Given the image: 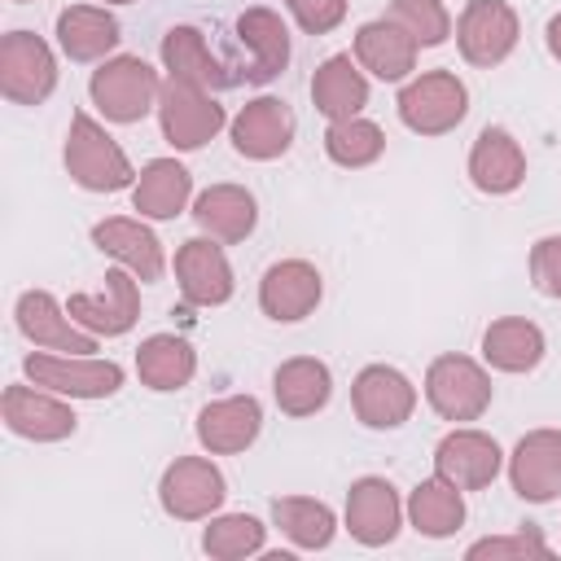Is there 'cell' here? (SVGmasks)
<instances>
[{
	"mask_svg": "<svg viewBox=\"0 0 561 561\" xmlns=\"http://www.w3.org/2000/svg\"><path fill=\"white\" fill-rule=\"evenodd\" d=\"M237 44L245 53V66H241L245 83H267L289 66V26L267 4H254L237 18Z\"/></svg>",
	"mask_w": 561,
	"mask_h": 561,
	"instance_id": "cell-20",
	"label": "cell"
},
{
	"mask_svg": "<svg viewBox=\"0 0 561 561\" xmlns=\"http://www.w3.org/2000/svg\"><path fill=\"white\" fill-rule=\"evenodd\" d=\"M508 482L526 504H552L561 495V430H530L508 456Z\"/></svg>",
	"mask_w": 561,
	"mask_h": 561,
	"instance_id": "cell-19",
	"label": "cell"
},
{
	"mask_svg": "<svg viewBox=\"0 0 561 561\" xmlns=\"http://www.w3.org/2000/svg\"><path fill=\"white\" fill-rule=\"evenodd\" d=\"M158 92H162L158 70L131 53L105 57L88 79V96L110 123H140L149 110H158Z\"/></svg>",
	"mask_w": 561,
	"mask_h": 561,
	"instance_id": "cell-3",
	"label": "cell"
},
{
	"mask_svg": "<svg viewBox=\"0 0 561 561\" xmlns=\"http://www.w3.org/2000/svg\"><path fill=\"white\" fill-rule=\"evenodd\" d=\"M228 482L206 456H175L158 478V504L175 522H206L219 513Z\"/></svg>",
	"mask_w": 561,
	"mask_h": 561,
	"instance_id": "cell-6",
	"label": "cell"
},
{
	"mask_svg": "<svg viewBox=\"0 0 561 561\" xmlns=\"http://www.w3.org/2000/svg\"><path fill=\"white\" fill-rule=\"evenodd\" d=\"M105 4H131V0H105Z\"/></svg>",
	"mask_w": 561,
	"mask_h": 561,
	"instance_id": "cell-42",
	"label": "cell"
},
{
	"mask_svg": "<svg viewBox=\"0 0 561 561\" xmlns=\"http://www.w3.org/2000/svg\"><path fill=\"white\" fill-rule=\"evenodd\" d=\"M263 430V403L254 394H224L202 403L197 412V443L210 456H237L245 451Z\"/></svg>",
	"mask_w": 561,
	"mask_h": 561,
	"instance_id": "cell-22",
	"label": "cell"
},
{
	"mask_svg": "<svg viewBox=\"0 0 561 561\" xmlns=\"http://www.w3.org/2000/svg\"><path fill=\"white\" fill-rule=\"evenodd\" d=\"M399 123L416 136H447L469 114V88L456 70H425L412 75L394 96Z\"/></svg>",
	"mask_w": 561,
	"mask_h": 561,
	"instance_id": "cell-2",
	"label": "cell"
},
{
	"mask_svg": "<svg viewBox=\"0 0 561 561\" xmlns=\"http://www.w3.org/2000/svg\"><path fill=\"white\" fill-rule=\"evenodd\" d=\"M263 543H267V526L254 513H219L202 530V552L215 557V561L254 557V552H263Z\"/></svg>",
	"mask_w": 561,
	"mask_h": 561,
	"instance_id": "cell-36",
	"label": "cell"
},
{
	"mask_svg": "<svg viewBox=\"0 0 561 561\" xmlns=\"http://www.w3.org/2000/svg\"><path fill=\"white\" fill-rule=\"evenodd\" d=\"M522 39L517 9L508 0H469L456 18V48L469 66H500Z\"/></svg>",
	"mask_w": 561,
	"mask_h": 561,
	"instance_id": "cell-9",
	"label": "cell"
},
{
	"mask_svg": "<svg viewBox=\"0 0 561 561\" xmlns=\"http://www.w3.org/2000/svg\"><path fill=\"white\" fill-rule=\"evenodd\" d=\"M22 373L53 390V394H66V399H110L118 394L123 386V368L114 359H92V355H48V351H35L22 359Z\"/></svg>",
	"mask_w": 561,
	"mask_h": 561,
	"instance_id": "cell-7",
	"label": "cell"
},
{
	"mask_svg": "<svg viewBox=\"0 0 561 561\" xmlns=\"http://www.w3.org/2000/svg\"><path fill=\"white\" fill-rule=\"evenodd\" d=\"M228 114L224 105L215 101V92L197 88V83H184V79H162V92H158V127L167 136L171 149L180 153H193L202 145H210L219 131H224Z\"/></svg>",
	"mask_w": 561,
	"mask_h": 561,
	"instance_id": "cell-4",
	"label": "cell"
},
{
	"mask_svg": "<svg viewBox=\"0 0 561 561\" xmlns=\"http://www.w3.org/2000/svg\"><path fill=\"white\" fill-rule=\"evenodd\" d=\"M548 342H543V329L526 316H504V320H491L486 333H482V359L495 368V373H530L539 368Z\"/></svg>",
	"mask_w": 561,
	"mask_h": 561,
	"instance_id": "cell-31",
	"label": "cell"
},
{
	"mask_svg": "<svg viewBox=\"0 0 561 561\" xmlns=\"http://www.w3.org/2000/svg\"><path fill=\"white\" fill-rule=\"evenodd\" d=\"M351 408L368 430H399L416 412V386L394 364H368L351 381Z\"/></svg>",
	"mask_w": 561,
	"mask_h": 561,
	"instance_id": "cell-11",
	"label": "cell"
},
{
	"mask_svg": "<svg viewBox=\"0 0 561 561\" xmlns=\"http://www.w3.org/2000/svg\"><path fill=\"white\" fill-rule=\"evenodd\" d=\"M403 508H408L412 530L425 535V539H447V535H456L465 526V495H460V486H451L438 473L416 482Z\"/></svg>",
	"mask_w": 561,
	"mask_h": 561,
	"instance_id": "cell-33",
	"label": "cell"
},
{
	"mask_svg": "<svg viewBox=\"0 0 561 561\" xmlns=\"http://www.w3.org/2000/svg\"><path fill=\"white\" fill-rule=\"evenodd\" d=\"M272 522L276 530L302 548V552H316V548H329L333 535H337V517L324 500H311V495H276L272 500Z\"/></svg>",
	"mask_w": 561,
	"mask_h": 561,
	"instance_id": "cell-34",
	"label": "cell"
},
{
	"mask_svg": "<svg viewBox=\"0 0 561 561\" xmlns=\"http://www.w3.org/2000/svg\"><path fill=\"white\" fill-rule=\"evenodd\" d=\"M92 245H96L101 254H110L118 267H127L140 285L162 280V272H167L162 241H158L140 219H127V215L96 219V224H92Z\"/></svg>",
	"mask_w": 561,
	"mask_h": 561,
	"instance_id": "cell-21",
	"label": "cell"
},
{
	"mask_svg": "<svg viewBox=\"0 0 561 561\" xmlns=\"http://www.w3.org/2000/svg\"><path fill=\"white\" fill-rule=\"evenodd\" d=\"M500 469H504V451H500V443H495L491 434H482V430L460 425V430L443 434L438 447H434V473L447 478V482L460 486V491H482V486H491V482L500 478Z\"/></svg>",
	"mask_w": 561,
	"mask_h": 561,
	"instance_id": "cell-15",
	"label": "cell"
},
{
	"mask_svg": "<svg viewBox=\"0 0 561 561\" xmlns=\"http://www.w3.org/2000/svg\"><path fill=\"white\" fill-rule=\"evenodd\" d=\"M543 44H548V53L561 61V13L548 18V26H543Z\"/></svg>",
	"mask_w": 561,
	"mask_h": 561,
	"instance_id": "cell-41",
	"label": "cell"
},
{
	"mask_svg": "<svg viewBox=\"0 0 561 561\" xmlns=\"http://www.w3.org/2000/svg\"><path fill=\"white\" fill-rule=\"evenodd\" d=\"M193 197V175L184 162L175 158H153L136 171L131 184V210H140V219H175Z\"/></svg>",
	"mask_w": 561,
	"mask_h": 561,
	"instance_id": "cell-29",
	"label": "cell"
},
{
	"mask_svg": "<svg viewBox=\"0 0 561 561\" xmlns=\"http://www.w3.org/2000/svg\"><path fill=\"white\" fill-rule=\"evenodd\" d=\"M61 162H66V175L79 188H88V193H118V188H131L136 184V171H131L123 145L92 114H83V110L70 114Z\"/></svg>",
	"mask_w": 561,
	"mask_h": 561,
	"instance_id": "cell-1",
	"label": "cell"
},
{
	"mask_svg": "<svg viewBox=\"0 0 561 561\" xmlns=\"http://www.w3.org/2000/svg\"><path fill=\"white\" fill-rule=\"evenodd\" d=\"M0 421H4L9 434L31 438V443H61L79 425V416L66 403V394H53V390H44L35 381L31 386H22V381L4 386V394H0Z\"/></svg>",
	"mask_w": 561,
	"mask_h": 561,
	"instance_id": "cell-10",
	"label": "cell"
},
{
	"mask_svg": "<svg viewBox=\"0 0 561 561\" xmlns=\"http://www.w3.org/2000/svg\"><path fill=\"white\" fill-rule=\"evenodd\" d=\"M311 105L329 118V123H342V118H359L364 105H368V75L364 66L351 57V53H333L316 66L311 75Z\"/></svg>",
	"mask_w": 561,
	"mask_h": 561,
	"instance_id": "cell-25",
	"label": "cell"
},
{
	"mask_svg": "<svg viewBox=\"0 0 561 561\" xmlns=\"http://www.w3.org/2000/svg\"><path fill=\"white\" fill-rule=\"evenodd\" d=\"M193 373H197V351L175 333H153L136 346V377L158 394L184 390Z\"/></svg>",
	"mask_w": 561,
	"mask_h": 561,
	"instance_id": "cell-32",
	"label": "cell"
},
{
	"mask_svg": "<svg viewBox=\"0 0 561 561\" xmlns=\"http://www.w3.org/2000/svg\"><path fill=\"white\" fill-rule=\"evenodd\" d=\"M416 53H421V44L394 18H373L355 31V61L381 83L408 79L416 70Z\"/></svg>",
	"mask_w": 561,
	"mask_h": 561,
	"instance_id": "cell-24",
	"label": "cell"
},
{
	"mask_svg": "<svg viewBox=\"0 0 561 561\" xmlns=\"http://www.w3.org/2000/svg\"><path fill=\"white\" fill-rule=\"evenodd\" d=\"M324 280L307 259H280L259 280V311L276 324H298L320 307Z\"/></svg>",
	"mask_w": 561,
	"mask_h": 561,
	"instance_id": "cell-18",
	"label": "cell"
},
{
	"mask_svg": "<svg viewBox=\"0 0 561 561\" xmlns=\"http://www.w3.org/2000/svg\"><path fill=\"white\" fill-rule=\"evenodd\" d=\"M193 219H197V228H202L206 237L232 245V241H245V237L254 232V224H259V202H254V193L241 188V184H210V188L197 193Z\"/></svg>",
	"mask_w": 561,
	"mask_h": 561,
	"instance_id": "cell-28",
	"label": "cell"
},
{
	"mask_svg": "<svg viewBox=\"0 0 561 561\" xmlns=\"http://www.w3.org/2000/svg\"><path fill=\"white\" fill-rule=\"evenodd\" d=\"M491 373L469 355H438L425 368V403L443 421H478L491 408Z\"/></svg>",
	"mask_w": 561,
	"mask_h": 561,
	"instance_id": "cell-5",
	"label": "cell"
},
{
	"mask_svg": "<svg viewBox=\"0 0 561 561\" xmlns=\"http://www.w3.org/2000/svg\"><path fill=\"white\" fill-rule=\"evenodd\" d=\"M18 329L35 351H61V355H92L96 351V333L79 329L70 320V311L48 294V289H22L13 302Z\"/></svg>",
	"mask_w": 561,
	"mask_h": 561,
	"instance_id": "cell-13",
	"label": "cell"
},
{
	"mask_svg": "<svg viewBox=\"0 0 561 561\" xmlns=\"http://www.w3.org/2000/svg\"><path fill=\"white\" fill-rule=\"evenodd\" d=\"M285 9L307 35H329L346 22V0H285Z\"/></svg>",
	"mask_w": 561,
	"mask_h": 561,
	"instance_id": "cell-40",
	"label": "cell"
},
{
	"mask_svg": "<svg viewBox=\"0 0 561 561\" xmlns=\"http://www.w3.org/2000/svg\"><path fill=\"white\" fill-rule=\"evenodd\" d=\"M175 280L184 302L193 307H224L237 289L232 280V263L224 254V245L215 237H188L175 250Z\"/></svg>",
	"mask_w": 561,
	"mask_h": 561,
	"instance_id": "cell-17",
	"label": "cell"
},
{
	"mask_svg": "<svg viewBox=\"0 0 561 561\" xmlns=\"http://www.w3.org/2000/svg\"><path fill=\"white\" fill-rule=\"evenodd\" d=\"M272 394L285 416H316L333 394V373L316 355H294L272 373Z\"/></svg>",
	"mask_w": 561,
	"mask_h": 561,
	"instance_id": "cell-30",
	"label": "cell"
},
{
	"mask_svg": "<svg viewBox=\"0 0 561 561\" xmlns=\"http://www.w3.org/2000/svg\"><path fill=\"white\" fill-rule=\"evenodd\" d=\"M162 66L171 79H184V83H197L206 92H219L228 83H237V75H228V66L215 57L210 39L197 31V26H171L162 35Z\"/></svg>",
	"mask_w": 561,
	"mask_h": 561,
	"instance_id": "cell-27",
	"label": "cell"
},
{
	"mask_svg": "<svg viewBox=\"0 0 561 561\" xmlns=\"http://www.w3.org/2000/svg\"><path fill=\"white\" fill-rule=\"evenodd\" d=\"M469 180L486 197H508L526 180V153L508 127H482L469 149Z\"/></svg>",
	"mask_w": 561,
	"mask_h": 561,
	"instance_id": "cell-23",
	"label": "cell"
},
{
	"mask_svg": "<svg viewBox=\"0 0 561 561\" xmlns=\"http://www.w3.org/2000/svg\"><path fill=\"white\" fill-rule=\"evenodd\" d=\"M390 18L421 44V48H438L451 35V13L443 0H394Z\"/></svg>",
	"mask_w": 561,
	"mask_h": 561,
	"instance_id": "cell-37",
	"label": "cell"
},
{
	"mask_svg": "<svg viewBox=\"0 0 561 561\" xmlns=\"http://www.w3.org/2000/svg\"><path fill=\"white\" fill-rule=\"evenodd\" d=\"M57 88V57L35 31H9L0 39V92L13 105H39Z\"/></svg>",
	"mask_w": 561,
	"mask_h": 561,
	"instance_id": "cell-8",
	"label": "cell"
},
{
	"mask_svg": "<svg viewBox=\"0 0 561 561\" xmlns=\"http://www.w3.org/2000/svg\"><path fill=\"white\" fill-rule=\"evenodd\" d=\"M13 4H26V0H13Z\"/></svg>",
	"mask_w": 561,
	"mask_h": 561,
	"instance_id": "cell-43",
	"label": "cell"
},
{
	"mask_svg": "<svg viewBox=\"0 0 561 561\" xmlns=\"http://www.w3.org/2000/svg\"><path fill=\"white\" fill-rule=\"evenodd\" d=\"M118 39L123 26L105 4H66L57 13V48L70 61H105Z\"/></svg>",
	"mask_w": 561,
	"mask_h": 561,
	"instance_id": "cell-26",
	"label": "cell"
},
{
	"mask_svg": "<svg viewBox=\"0 0 561 561\" xmlns=\"http://www.w3.org/2000/svg\"><path fill=\"white\" fill-rule=\"evenodd\" d=\"M66 311L79 329H88L96 337H123L140 316V285L127 267H114V272H105L101 294H70Z\"/></svg>",
	"mask_w": 561,
	"mask_h": 561,
	"instance_id": "cell-16",
	"label": "cell"
},
{
	"mask_svg": "<svg viewBox=\"0 0 561 561\" xmlns=\"http://www.w3.org/2000/svg\"><path fill=\"white\" fill-rule=\"evenodd\" d=\"M324 153L329 162L346 167V171H359V167H373L381 153H386V131L373 123V118H342V123H329L324 131Z\"/></svg>",
	"mask_w": 561,
	"mask_h": 561,
	"instance_id": "cell-35",
	"label": "cell"
},
{
	"mask_svg": "<svg viewBox=\"0 0 561 561\" xmlns=\"http://www.w3.org/2000/svg\"><path fill=\"white\" fill-rule=\"evenodd\" d=\"M294 131H298V118L294 110L280 101V96H254L237 110V118L228 123V136H232V149L250 162H272L280 158L289 145H294Z\"/></svg>",
	"mask_w": 561,
	"mask_h": 561,
	"instance_id": "cell-14",
	"label": "cell"
},
{
	"mask_svg": "<svg viewBox=\"0 0 561 561\" xmlns=\"http://www.w3.org/2000/svg\"><path fill=\"white\" fill-rule=\"evenodd\" d=\"M530 285L561 302V237H539L530 245Z\"/></svg>",
	"mask_w": 561,
	"mask_h": 561,
	"instance_id": "cell-39",
	"label": "cell"
},
{
	"mask_svg": "<svg viewBox=\"0 0 561 561\" xmlns=\"http://www.w3.org/2000/svg\"><path fill=\"white\" fill-rule=\"evenodd\" d=\"M548 539L535 530V526H522L517 535H491V539H478L465 548L469 561H504V557H548Z\"/></svg>",
	"mask_w": 561,
	"mask_h": 561,
	"instance_id": "cell-38",
	"label": "cell"
},
{
	"mask_svg": "<svg viewBox=\"0 0 561 561\" xmlns=\"http://www.w3.org/2000/svg\"><path fill=\"white\" fill-rule=\"evenodd\" d=\"M403 517H408V508H403V500H399V491H394L390 478L368 473V478H355V482H351L346 508H342V526L351 530L355 543H364V548H386V543L399 535Z\"/></svg>",
	"mask_w": 561,
	"mask_h": 561,
	"instance_id": "cell-12",
	"label": "cell"
}]
</instances>
